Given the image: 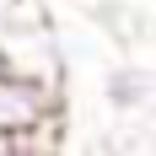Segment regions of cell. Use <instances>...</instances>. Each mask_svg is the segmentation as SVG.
Wrapping results in <instances>:
<instances>
[{
    "mask_svg": "<svg viewBox=\"0 0 156 156\" xmlns=\"http://www.w3.org/2000/svg\"><path fill=\"white\" fill-rule=\"evenodd\" d=\"M0 156H22V145H16V140H0Z\"/></svg>",
    "mask_w": 156,
    "mask_h": 156,
    "instance_id": "3",
    "label": "cell"
},
{
    "mask_svg": "<svg viewBox=\"0 0 156 156\" xmlns=\"http://www.w3.org/2000/svg\"><path fill=\"white\" fill-rule=\"evenodd\" d=\"M5 5H11V0H0V27H5Z\"/></svg>",
    "mask_w": 156,
    "mask_h": 156,
    "instance_id": "4",
    "label": "cell"
},
{
    "mask_svg": "<svg viewBox=\"0 0 156 156\" xmlns=\"http://www.w3.org/2000/svg\"><path fill=\"white\" fill-rule=\"evenodd\" d=\"M102 97H108V108L119 113H140L156 102V76L145 65H113L108 81H102Z\"/></svg>",
    "mask_w": 156,
    "mask_h": 156,
    "instance_id": "2",
    "label": "cell"
},
{
    "mask_svg": "<svg viewBox=\"0 0 156 156\" xmlns=\"http://www.w3.org/2000/svg\"><path fill=\"white\" fill-rule=\"evenodd\" d=\"M59 119V86L0 70V140H22Z\"/></svg>",
    "mask_w": 156,
    "mask_h": 156,
    "instance_id": "1",
    "label": "cell"
}]
</instances>
